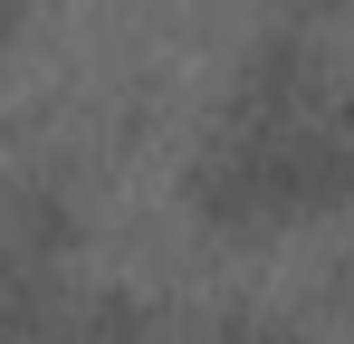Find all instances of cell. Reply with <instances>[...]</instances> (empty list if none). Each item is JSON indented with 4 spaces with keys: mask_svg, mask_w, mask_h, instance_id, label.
Masks as SVG:
<instances>
[{
    "mask_svg": "<svg viewBox=\"0 0 354 344\" xmlns=\"http://www.w3.org/2000/svg\"><path fill=\"white\" fill-rule=\"evenodd\" d=\"M211 344H278V335H268V325H249V316H230V325H221Z\"/></svg>",
    "mask_w": 354,
    "mask_h": 344,
    "instance_id": "cell-1",
    "label": "cell"
},
{
    "mask_svg": "<svg viewBox=\"0 0 354 344\" xmlns=\"http://www.w3.org/2000/svg\"><path fill=\"white\" fill-rule=\"evenodd\" d=\"M288 10H335V0H288Z\"/></svg>",
    "mask_w": 354,
    "mask_h": 344,
    "instance_id": "cell-2",
    "label": "cell"
},
{
    "mask_svg": "<svg viewBox=\"0 0 354 344\" xmlns=\"http://www.w3.org/2000/svg\"><path fill=\"white\" fill-rule=\"evenodd\" d=\"M335 287H345V296H354V258H345V278H335Z\"/></svg>",
    "mask_w": 354,
    "mask_h": 344,
    "instance_id": "cell-3",
    "label": "cell"
},
{
    "mask_svg": "<svg viewBox=\"0 0 354 344\" xmlns=\"http://www.w3.org/2000/svg\"><path fill=\"white\" fill-rule=\"evenodd\" d=\"M0 19H10V0H0Z\"/></svg>",
    "mask_w": 354,
    "mask_h": 344,
    "instance_id": "cell-4",
    "label": "cell"
}]
</instances>
